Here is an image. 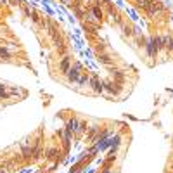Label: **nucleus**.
I'll use <instances>...</instances> for the list:
<instances>
[{
  "mask_svg": "<svg viewBox=\"0 0 173 173\" xmlns=\"http://www.w3.org/2000/svg\"><path fill=\"white\" fill-rule=\"evenodd\" d=\"M163 47V43H161V38L159 36H152L151 38V42L145 45V48H147V54H149V57H156L158 55V52H159V48Z\"/></svg>",
  "mask_w": 173,
  "mask_h": 173,
  "instance_id": "nucleus-1",
  "label": "nucleus"
},
{
  "mask_svg": "<svg viewBox=\"0 0 173 173\" xmlns=\"http://www.w3.org/2000/svg\"><path fill=\"white\" fill-rule=\"evenodd\" d=\"M69 69H71V68H69V59H62V62H61V71L68 75Z\"/></svg>",
  "mask_w": 173,
  "mask_h": 173,
  "instance_id": "nucleus-3",
  "label": "nucleus"
},
{
  "mask_svg": "<svg viewBox=\"0 0 173 173\" xmlns=\"http://www.w3.org/2000/svg\"><path fill=\"white\" fill-rule=\"evenodd\" d=\"M76 126H78V121H76V119H69L68 121V131H75Z\"/></svg>",
  "mask_w": 173,
  "mask_h": 173,
  "instance_id": "nucleus-4",
  "label": "nucleus"
},
{
  "mask_svg": "<svg viewBox=\"0 0 173 173\" xmlns=\"http://www.w3.org/2000/svg\"><path fill=\"white\" fill-rule=\"evenodd\" d=\"M92 16H94V19H100V17H102L100 9H99V7H94V9H92Z\"/></svg>",
  "mask_w": 173,
  "mask_h": 173,
  "instance_id": "nucleus-5",
  "label": "nucleus"
},
{
  "mask_svg": "<svg viewBox=\"0 0 173 173\" xmlns=\"http://www.w3.org/2000/svg\"><path fill=\"white\" fill-rule=\"evenodd\" d=\"M90 85H92L94 92H97V94H100V92L104 90V85L99 82V78H92V80H90Z\"/></svg>",
  "mask_w": 173,
  "mask_h": 173,
  "instance_id": "nucleus-2",
  "label": "nucleus"
}]
</instances>
